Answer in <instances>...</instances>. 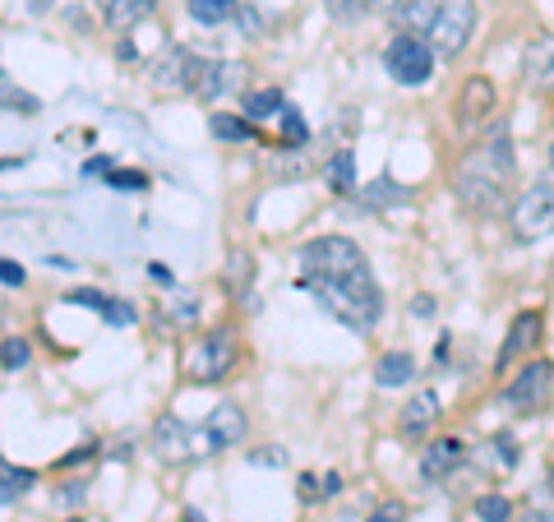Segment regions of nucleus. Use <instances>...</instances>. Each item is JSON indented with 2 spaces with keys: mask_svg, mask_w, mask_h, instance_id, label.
<instances>
[{
  "mask_svg": "<svg viewBox=\"0 0 554 522\" xmlns=\"http://www.w3.org/2000/svg\"><path fill=\"white\" fill-rule=\"evenodd\" d=\"M301 268L305 278H338V273H356L365 268L361 245L347 241V236H319L301 250Z\"/></svg>",
  "mask_w": 554,
  "mask_h": 522,
  "instance_id": "obj_4",
  "label": "nucleus"
},
{
  "mask_svg": "<svg viewBox=\"0 0 554 522\" xmlns=\"http://www.w3.org/2000/svg\"><path fill=\"white\" fill-rule=\"evenodd\" d=\"M282 93H277V88H254V93H245V121H268V116H277V111H282Z\"/></svg>",
  "mask_w": 554,
  "mask_h": 522,
  "instance_id": "obj_24",
  "label": "nucleus"
},
{
  "mask_svg": "<svg viewBox=\"0 0 554 522\" xmlns=\"http://www.w3.org/2000/svg\"><path fill=\"white\" fill-rule=\"evenodd\" d=\"M398 199H407V190H398L393 181H379V190H370V195H365V204L384 208V204H398Z\"/></svg>",
  "mask_w": 554,
  "mask_h": 522,
  "instance_id": "obj_35",
  "label": "nucleus"
},
{
  "mask_svg": "<svg viewBox=\"0 0 554 522\" xmlns=\"http://www.w3.org/2000/svg\"><path fill=\"white\" fill-rule=\"evenodd\" d=\"M162 0H97V14H102V24L116 28V33H130L157 10Z\"/></svg>",
  "mask_w": 554,
  "mask_h": 522,
  "instance_id": "obj_17",
  "label": "nucleus"
},
{
  "mask_svg": "<svg viewBox=\"0 0 554 522\" xmlns=\"http://www.w3.org/2000/svg\"><path fill=\"white\" fill-rule=\"evenodd\" d=\"M370 522H407V504H402V499H388V504H379V509L370 513Z\"/></svg>",
  "mask_w": 554,
  "mask_h": 522,
  "instance_id": "obj_36",
  "label": "nucleus"
},
{
  "mask_svg": "<svg viewBox=\"0 0 554 522\" xmlns=\"http://www.w3.org/2000/svg\"><path fill=\"white\" fill-rule=\"evenodd\" d=\"M411 315H434V301H430V296H421V301L411 305Z\"/></svg>",
  "mask_w": 554,
  "mask_h": 522,
  "instance_id": "obj_47",
  "label": "nucleus"
},
{
  "mask_svg": "<svg viewBox=\"0 0 554 522\" xmlns=\"http://www.w3.org/2000/svg\"><path fill=\"white\" fill-rule=\"evenodd\" d=\"M97 453H102V444H97V439H84L79 449H70V453H65V458H61V467H79V462L97 458Z\"/></svg>",
  "mask_w": 554,
  "mask_h": 522,
  "instance_id": "obj_38",
  "label": "nucleus"
},
{
  "mask_svg": "<svg viewBox=\"0 0 554 522\" xmlns=\"http://www.w3.org/2000/svg\"><path fill=\"white\" fill-rule=\"evenodd\" d=\"M148 273H153V282H167V287H171V268H162V264H153V268H148Z\"/></svg>",
  "mask_w": 554,
  "mask_h": 522,
  "instance_id": "obj_48",
  "label": "nucleus"
},
{
  "mask_svg": "<svg viewBox=\"0 0 554 522\" xmlns=\"http://www.w3.org/2000/svg\"><path fill=\"white\" fill-rule=\"evenodd\" d=\"M185 522H204V518H199V513H185Z\"/></svg>",
  "mask_w": 554,
  "mask_h": 522,
  "instance_id": "obj_50",
  "label": "nucleus"
},
{
  "mask_svg": "<svg viewBox=\"0 0 554 522\" xmlns=\"http://www.w3.org/2000/svg\"><path fill=\"white\" fill-rule=\"evenodd\" d=\"M111 167H116V162H111L107 153H97V158H88V162H84V176H107Z\"/></svg>",
  "mask_w": 554,
  "mask_h": 522,
  "instance_id": "obj_42",
  "label": "nucleus"
},
{
  "mask_svg": "<svg viewBox=\"0 0 554 522\" xmlns=\"http://www.w3.org/2000/svg\"><path fill=\"white\" fill-rule=\"evenodd\" d=\"M102 181L111 185V190H121V195H139V190H148V171H139V167H111Z\"/></svg>",
  "mask_w": 554,
  "mask_h": 522,
  "instance_id": "obj_29",
  "label": "nucleus"
},
{
  "mask_svg": "<svg viewBox=\"0 0 554 522\" xmlns=\"http://www.w3.org/2000/svg\"><path fill=\"white\" fill-rule=\"evenodd\" d=\"M384 65H388V74H393L402 88H421V84H430V74H434V51H430L425 37L398 33L393 42H388V51H384Z\"/></svg>",
  "mask_w": 554,
  "mask_h": 522,
  "instance_id": "obj_5",
  "label": "nucleus"
},
{
  "mask_svg": "<svg viewBox=\"0 0 554 522\" xmlns=\"http://www.w3.org/2000/svg\"><path fill=\"white\" fill-rule=\"evenodd\" d=\"M277 116H282V134H287L291 148H301L305 139H310V125H305V116L296 107H287V102H282V111H277Z\"/></svg>",
  "mask_w": 554,
  "mask_h": 522,
  "instance_id": "obj_30",
  "label": "nucleus"
},
{
  "mask_svg": "<svg viewBox=\"0 0 554 522\" xmlns=\"http://www.w3.org/2000/svg\"><path fill=\"white\" fill-rule=\"evenodd\" d=\"M236 5H241V0H190V19L204 28H217L236 14Z\"/></svg>",
  "mask_w": 554,
  "mask_h": 522,
  "instance_id": "obj_25",
  "label": "nucleus"
},
{
  "mask_svg": "<svg viewBox=\"0 0 554 522\" xmlns=\"http://www.w3.org/2000/svg\"><path fill=\"white\" fill-rule=\"evenodd\" d=\"M254 462H259V467H282V462H287V453L282 449H259V453H250Z\"/></svg>",
  "mask_w": 554,
  "mask_h": 522,
  "instance_id": "obj_43",
  "label": "nucleus"
},
{
  "mask_svg": "<svg viewBox=\"0 0 554 522\" xmlns=\"http://www.w3.org/2000/svg\"><path fill=\"white\" fill-rule=\"evenodd\" d=\"M65 522H84V518H65Z\"/></svg>",
  "mask_w": 554,
  "mask_h": 522,
  "instance_id": "obj_51",
  "label": "nucleus"
},
{
  "mask_svg": "<svg viewBox=\"0 0 554 522\" xmlns=\"http://www.w3.org/2000/svg\"><path fill=\"white\" fill-rule=\"evenodd\" d=\"M84 495H88V481H74V486H61V499H65V504H79Z\"/></svg>",
  "mask_w": 554,
  "mask_h": 522,
  "instance_id": "obj_44",
  "label": "nucleus"
},
{
  "mask_svg": "<svg viewBox=\"0 0 554 522\" xmlns=\"http://www.w3.org/2000/svg\"><path fill=\"white\" fill-rule=\"evenodd\" d=\"M241 361V342H236V328H213L204 333V342L194 347L190 356V375L199 384H217V379H227Z\"/></svg>",
  "mask_w": 554,
  "mask_h": 522,
  "instance_id": "obj_6",
  "label": "nucleus"
},
{
  "mask_svg": "<svg viewBox=\"0 0 554 522\" xmlns=\"http://www.w3.org/2000/svg\"><path fill=\"white\" fill-rule=\"evenodd\" d=\"M28 365H33V342H28L24 333H14V338L0 342V370H5V375H19Z\"/></svg>",
  "mask_w": 554,
  "mask_h": 522,
  "instance_id": "obj_23",
  "label": "nucleus"
},
{
  "mask_svg": "<svg viewBox=\"0 0 554 522\" xmlns=\"http://www.w3.org/2000/svg\"><path fill=\"white\" fill-rule=\"evenodd\" d=\"M231 19H236L241 37H264V28H268V19L254 10V5H236V14H231Z\"/></svg>",
  "mask_w": 554,
  "mask_h": 522,
  "instance_id": "obj_32",
  "label": "nucleus"
},
{
  "mask_svg": "<svg viewBox=\"0 0 554 522\" xmlns=\"http://www.w3.org/2000/svg\"><path fill=\"white\" fill-rule=\"evenodd\" d=\"M513 176H518L513 139H508V125H499V130H490L481 144H476L467 158L458 162L453 190H458V199L467 208H476V213H494V208L504 204Z\"/></svg>",
  "mask_w": 554,
  "mask_h": 522,
  "instance_id": "obj_1",
  "label": "nucleus"
},
{
  "mask_svg": "<svg viewBox=\"0 0 554 522\" xmlns=\"http://www.w3.org/2000/svg\"><path fill=\"white\" fill-rule=\"evenodd\" d=\"M494 458L504 462V467H513V462H518V449H513V435H499V439H494Z\"/></svg>",
  "mask_w": 554,
  "mask_h": 522,
  "instance_id": "obj_40",
  "label": "nucleus"
},
{
  "mask_svg": "<svg viewBox=\"0 0 554 522\" xmlns=\"http://www.w3.org/2000/svg\"><path fill=\"white\" fill-rule=\"evenodd\" d=\"M508 222H513V236H518V241H541V236H554V181L531 185L527 195L513 204Z\"/></svg>",
  "mask_w": 554,
  "mask_h": 522,
  "instance_id": "obj_7",
  "label": "nucleus"
},
{
  "mask_svg": "<svg viewBox=\"0 0 554 522\" xmlns=\"http://www.w3.org/2000/svg\"><path fill=\"white\" fill-rule=\"evenodd\" d=\"M462 458H467V444H462L458 435H439V439L425 444L421 476H425V481H444V476H453L462 467Z\"/></svg>",
  "mask_w": 554,
  "mask_h": 522,
  "instance_id": "obj_14",
  "label": "nucleus"
},
{
  "mask_svg": "<svg viewBox=\"0 0 554 522\" xmlns=\"http://www.w3.org/2000/svg\"><path fill=\"white\" fill-rule=\"evenodd\" d=\"M476 33V0H434V19L425 28L434 56H462Z\"/></svg>",
  "mask_w": 554,
  "mask_h": 522,
  "instance_id": "obj_3",
  "label": "nucleus"
},
{
  "mask_svg": "<svg viewBox=\"0 0 554 522\" xmlns=\"http://www.w3.org/2000/svg\"><path fill=\"white\" fill-rule=\"evenodd\" d=\"M37 486V472L33 467H14L10 458H0V504H10V499L28 495Z\"/></svg>",
  "mask_w": 554,
  "mask_h": 522,
  "instance_id": "obj_22",
  "label": "nucleus"
},
{
  "mask_svg": "<svg viewBox=\"0 0 554 522\" xmlns=\"http://www.w3.org/2000/svg\"><path fill=\"white\" fill-rule=\"evenodd\" d=\"M65 301H70V305H84V310H102L107 292H97V287H79V292H70Z\"/></svg>",
  "mask_w": 554,
  "mask_h": 522,
  "instance_id": "obj_37",
  "label": "nucleus"
},
{
  "mask_svg": "<svg viewBox=\"0 0 554 522\" xmlns=\"http://www.w3.org/2000/svg\"><path fill=\"white\" fill-rule=\"evenodd\" d=\"M319 495H324V476L305 472V476H301V499H319Z\"/></svg>",
  "mask_w": 554,
  "mask_h": 522,
  "instance_id": "obj_41",
  "label": "nucleus"
},
{
  "mask_svg": "<svg viewBox=\"0 0 554 522\" xmlns=\"http://www.w3.org/2000/svg\"><path fill=\"white\" fill-rule=\"evenodd\" d=\"M328 181H333L338 195H351V190H356V158H351V148H342L338 158L328 162Z\"/></svg>",
  "mask_w": 554,
  "mask_h": 522,
  "instance_id": "obj_28",
  "label": "nucleus"
},
{
  "mask_svg": "<svg viewBox=\"0 0 554 522\" xmlns=\"http://www.w3.org/2000/svg\"><path fill=\"white\" fill-rule=\"evenodd\" d=\"M222 282H227V292L245 296L250 292V282H254V259L245 255V250H236V255L227 259V268H222Z\"/></svg>",
  "mask_w": 554,
  "mask_h": 522,
  "instance_id": "obj_26",
  "label": "nucleus"
},
{
  "mask_svg": "<svg viewBox=\"0 0 554 522\" xmlns=\"http://www.w3.org/2000/svg\"><path fill=\"white\" fill-rule=\"evenodd\" d=\"M199 70H204V61H199L190 47H176V42H171V47H162V56L148 65V79H153V88H162V93H185V88L194 93Z\"/></svg>",
  "mask_w": 554,
  "mask_h": 522,
  "instance_id": "obj_8",
  "label": "nucleus"
},
{
  "mask_svg": "<svg viewBox=\"0 0 554 522\" xmlns=\"http://www.w3.org/2000/svg\"><path fill=\"white\" fill-rule=\"evenodd\" d=\"M471 513H476L481 522H513V499L494 490V495H481V499H476V504H471Z\"/></svg>",
  "mask_w": 554,
  "mask_h": 522,
  "instance_id": "obj_27",
  "label": "nucleus"
},
{
  "mask_svg": "<svg viewBox=\"0 0 554 522\" xmlns=\"http://www.w3.org/2000/svg\"><path fill=\"white\" fill-rule=\"evenodd\" d=\"M550 398H554V361H527V370L504 389V402L518 407V412H536Z\"/></svg>",
  "mask_w": 554,
  "mask_h": 522,
  "instance_id": "obj_9",
  "label": "nucleus"
},
{
  "mask_svg": "<svg viewBox=\"0 0 554 522\" xmlns=\"http://www.w3.org/2000/svg\"><path fill=\"white\" fill-rule=\"evenodd\" d=\"M245 74L250 70L241 61H204V70L194 79V93L204 102H217V98H227V93H236L245 84Z\"/></svg>",
  "mask_w": 554,
  "mask_h": 522,
  "instance_id": "obj_11",
  "label": "nucleus"
},
{
  "mask_svg": "<svg viewBox=\"0 0 554 522\" xmlns=\"http://www.w3.org/2000/svg\"><path fill=\"white\" fill-rule=\"evenodd\" d=\"M97 315L107 319L111 328H130V324H134V305H125V301H116V296H107V301H102V310H97Z\"/></svg>",
  "mask_w": 554,
  "mask_h": 522,
  "instance_id": "obj_34",
  "label": "nucleus"
},
{
  "mask_svg": "<svg viewBox=\"0 0 554 522\" xmlns=\"http://www.w3.org/2000/svg\"><path fill=\"white\" fill-rule=\"evenodd\" d=\"M208 130H213V139H222V144H250V139H259L254 121L231 116V111H213V116H208Z\"/></svg>",
  "mask_w": 554,
  "mask_h": 522,
  "instance_id": "obj_20",
  "label": "nucleus"
},
{
  "mask_svg": "<svg viewBox=\"0 0 554 522\" xmlns=\"http://www.w3.org/2000/svg\"><path fill=\"white\" fill-rule=\"evenodd\" d=\"M411 379H416V356L411 352H388L374 365V384H379V389H402Z\"/></svg>",
  "mask_w": 554,
  "mask_h": 522,
  "instance_id": "obj_19",
  "label": "nucleus"
},
{
  "mask_svg": "<svg viewBox=\"0 0 554 522\" xmlns=\"http://www.w3.org/2000/svg\"><path fill=\"white\" fill-rule=\"evenodd\" d=\"M338 490H342V476H338V472H328V476H324V495H338Z\"/></svg>",
  "mask_w": 554,
  "mask_h": 522,
  "instance_id": "obj_45",
  "label": "nucleus"
},
{
  "mask_svg": "<svg viewBox=\"0 0 554 522\" xmlns=\"http://www.w3.org/2000/svg\"><path fill=\"white\" fill-rule=\"evenodd\" d=\"M434 421H439V398H434V393H416V398L402 407L398 430H402V439L421 444V439L430 435V425H434Z\"/></svg>",
  "mask_w": 554,
  "mask_h": 522,
  "instance_id": "obj_18",
  "label": "nucleus"
},
{
  "mask_svg": "<svg viewBox=\"0 0 554 522\" xmlns=\"http://www.w3.org/2000/svg\"><path fill=\"white\" fill-rule=\"evenodd\" d=\"M301 287H310L314 301L324 305L338 324H347L351 333H370L379 324V315H384V296H379L370 264L356 268V273H338V278H301Z\"/></svg>",
  "mask_w": 554,
  "mask_h": 522,
  "instance_id": "obj_2",
  "label": "nucleus"
},
{
  "mask_svg": "<svg viewBox=\"0 0 554 522\" xmlns=\"http://www.w3.org/2000/svg\"><path fill=\"white\" fill-rule=\"evenodd\" d=\"M541 328H545L541 310H522V315L513 319V328H508L504 347H499V370H508L513 361H522L527 352H536V342H541Z\"/></svg>",
  "mask_w": 554,
  "mask_h": 522,
  "instance_id": "obj_12",
  "label": "nucleus"
},
{
  "mask_svg": "<svg viewBox=\"0 0 554 522\" xmlns=\"http://www.w3.org/2000/svg\"><path fill=\"white\" fill-rule=\"evenodd\" d=\"M153 453L162 462H185V458H194V435L185 430L181 416H157V425H153Z\"/></svg>",
  "mask_w": 554,
  "mask_h": 522,
  "instance_id": "obj_15",
  "label": "nucleus"
},
{
  "mask_svg": "<svg viewBox=\"0 0 554 522\" xmlns=\"http://www.w3.org/2000/svg\"><path fill=\"white\" fill-rule=\"evenodd\" d=\"M0 282H5V287H24V282H28L24 264H14V259H0Z\"/></svg>",
  "mask_w": 554,
  "mask_h": 522,
  "instance_id": "obj_39",
  "label": "nucleus"
},
{
  "mask_svg": "<svg viewBox=\"0 0 554 522\" xmlns=\"http://www.w3.org/2000/svg\"><path fill=\"white\" fill-rule=\"evenodd\" d=\"M430 19H434V0H402V5H393V24H398L402 33L425 37Z\"/></svg>",
  "mask_w": 554,
  "mask_h": 522,
  "instance_id": "obj_21",
  "label": "nucleus"
},
{
  "mask_svg": "<svg viewBox=\"0 0 554 522\" xmlns=\"http://www.w3.org/2000/svg\"><path fill=\"white\" fill-rule=\"evenodd\" d=\"M324 5H328L333 19H342V24H347V19H361V14H370V10H379L374 0H324Z\"/></svg>",
  "mask_w": 554,
  "mask_h": 522,
  "instance_id": "obj_33",
  "label": "nucleus"
},
{
  "mask_svg": "<svg viewBox=\"0 0 554 522\" xmlns=\"http://www.w3.org/2000/svg\"><path fill=\"white\" fill-rule=\"evenodd\" d=\"M490 111H499V93H494V84L485 79V74H476V79H467L462 93H458V125L476 130Z\"/></svg>",
  "mask_w": 554,
  "mask_h": 522,
  "instance_id": "obj_13",
  "label": "nucleus"
},
{
  "mask_svg": "<svg viewBox=\"0 0 554 522\" xmlns=\"http://www.w3.org/2000/svg\"><path fill=\"white\" fill-rule=\"evenodd\" d=\"M0 107H10V111H19V116H37L42 111V102L33 98V93H24V88H0Z\"/></svg>",
  "mask_w": 554,
  "mask_h": 522,
  "instance_id": "obj_31",
  "label": "nucleus"
},
{
  "mask_svg": "<svg viewBox=\"0 0 554 522\" xmlns=\"http://www.w3.org/2000/svg\"><path fill=\"white\" fill-rule=\"evenodd\" d=\"M522 74H527L531 93H554V33L536 37L522 56Z\"/></svg>",
  "mask_w": 554,
  "mask_h": 522,
  "instance_id": "obj_16",
  "label": "nucleus"
},
{
  "mask_svg": "<svg viewBox=\"0 0 554 522\" xmlns=\"http://www.w3.org/2000/svg\"><path fill=\"white\" fill-rule=\"evenodd\" d=\"M51 5H56V0H28V10H33V14H47Z\"/></svg>",
  "mask_w": 554,
  "mask_h": 522,
  "instance_id": "obj_49",
  "label": "nucleus"
},
{
  "mask_svg": "<svg viewBox=\"0 0 554 522\" xmlns=\"http://www.w3.org/2000/svg\"><path fill=\"white\" fill-rule=\"evenodd\" d=\"M245 435H250V421H245V412L236 407V402H222V407H213V416L204 421V449L208 453L236 449V444H245Z\"/></svg>",
  "mask_w": 554,
  "mask_h": 522,
  "instance_id": "obj_10",
  "label": "nucleus"
},
{
  "mask_svg": "<svg viewBox=\"0 0 554 522\" xmlns=\"http://www.w3.org/2000/svg\"><path fill=\"white\" fill-rule=\"evenodd\" d=\"M550 162H554V144H550Z\"/></svg>",
  "mask_w": 554,
  "mask_h": 522,
  "instance_id": "obj_52",
  "label": "nucleus"
},
{
  "mask_svg": "<svg viewBox=\"0 0 554 522\" xmlns=\"http://www.w3.org/2000/svg\"><path fill=\"white\" fill-rule=\"evenodd\" d=\"M518 522H554V513L550 509H531L527 518H518Z\"/></svg>",
  "mask_w": 554,
  "mask_h": 522,
  "instance_id": "obj_46",
  "label": "nucleus"
}]
</instances>
